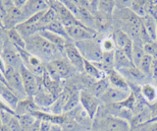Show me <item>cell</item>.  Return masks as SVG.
I'll list each match as a JSON object with an SVG mask.
<instances>
[{"instance_id":"obj_36","label":"cell","mask_w":157,"mask_h":131,"mask_svg":"<svg viewBox=\"0 0 157 131\" xmlns=\"http://www.w3.org/2000/svg\"><path fill=\"white\" fill-rule=\"evenodd\" d=\"M101 48L103 51H113L116 50V46L112 38H107L101 42Z\"/></svg>"},{"instance_id":"obj_18","label":"cell","mask_w":157,"mask_h":131,"mask_svg":"<svg viewBox=\"0 0 157 131\" xmlns=\"http://www.w3.org/2000/svg\"><path fill=\"white\" fill-rule=\"evenodd\" d=\"M141 21L144 30L150 38V40L152 42H157V23L154 16L146 14L144 18H141Z\"/></svg>"},{"instance_id":"obj_50","label":"cell","mask_w":157,"mask_h":131,"mask_svg":"<svg viewBox=\"0 0 157 131\" xmlns=\"http://www.w3.org/2000/svg\"><path fill=\"white\" fill-rule=\"evenodd\" d=\"M1 126H3V123H2V121H1V118H0V127H1Z\"/></svg>"},{"instance_id":"obj_11","label":"cell","mask_w":157,"mask_h":131,"mask_svg":"<svg viewBox=\"0 0 157 131\" xmlns=\"http://www.w3.org/2000/svg\"><path fill=\"white\" fill-rule=\"evenodd\" d=\"M151 118H152L151 109L147 106L146 109L141 110L140 113H137L132 115V117L129 121L130 126H131V130L141 127V126H144L146 124H149V121Z\"/></svg>"},{"instance_id":"obj_30","label":"cell","mask_w":157,"mask_h":131,"mask_svg":"<svg viewBox=\"0 0 157 131\" xmlns=\"http://www.w3.org/2000/svg\"><path fill=\"white\" fill-rule=\"evenodd\" d=\"M20 124H21V127L23 131H29L31 128L33 127V125L36 122V118L31 113H27V114H22V115H16Z\"/></svg>"},{"instance_id":"obj_21","label":"cell","mask_w":157,"mask_h":131,"mask_svg":"<svg viewBox=\"0 0 157 131\" xmlns=\"http://www.w3.org/2000/svg\"><path fill=\"white\" fill-rule=\"evenodd\" d=\"M141 95L146 103L151 105L157 103V88L151 84H144L140 87Z\"/></svg>"},{"instance_id":"obj_23","label":"cell","mask_w":157,"mask_h":131,"mask_svg":"<svg viewBox=\"0 0 157 131\" xmlns=\"http://www.w3.org/2000/svg\"><path fill=\"white\" fill-rule=\"evenodd\" d=\"M134 42V50H132V64L136 67H139L140 61L145 55L144 45L140 40L132 41Z\"/></svg>"},{"instance_id":"obj_35","label":"cell","mask_w":157,"mask_h":131,"mask_svg":"<svg viewBox=\"0 0 157 131\" xmlns=\"http://www.w3.org/2000/svg\"><path fill=\"white\" fill-rule=\"evenodd\" d=\"M145 54L150 55L153 59L157 58V42H151L149 43L144 45Z\"/></svg>"},{"instance_id":"obj_51","label":"cell","mask_w":157,"mask_h":131,"mask_svg":"<svg viewBox=\"0 0 157 131\" xmlns=\"http://www.w3.org/2000/svg\"><path fill=\"white\" fill-rule=\"evenodd\" d=\"M156 10H157V5H156Z\"/></svg>"},{"instance_id":"obj_4","label":"cell","mask_w":157,"mask_h":131,"mask_svg":"<svg viewBox=\"0 0 157 131\" xmlns=\"http://www.w3.org/2000/svg\"><path fill=\"white\" fill-rule=\"evenodd\" d=\"M20 74L22 77V81H23V85H24V89L26 92V95L28 97H34L39 90V84H38V79L37 77L34 75L32 71H29L26 66L22 65L20 67Z\"/></svg>"},{"instance_id":"obj_46","label":"cell","mask_w":157,"mask_h":131,"mask_svg":"<svg viewBox=\"0 0 157 131\" xmlns=\"http://www.w3.org/2000/svg\"><path fill=\"white\" fill-rule=\"evenodd\" d=\"M3 36H4V29H2V28H0V41L2 40V38H3Z\"/></svg>"},{"instance_id":"obj_42","label":"cell","mask_w":157,"mask_h":131,"mask_svg":"<svg viewBox=\"0 0 157 131\" xmlns=\"http://www.w3.org/2000/svg\"><path fill=\"white\" fill-rule=\"evenodd\" d=\"M5 69H6V64H5V62L3 60V58L1 56V54H0V71L1 72H5Z\"/></svg>"},{"instance_id":"obj_45","label":"cell","mask_w":157,"mask_h":131,"mask_svg":"<svg viewBox=\"0 0 157 131\" xmlns=\"http://www.w3.org/2000/svg\"><path fill=\"white\" fill-rule=\"evenodd\" d=\"M0 131H11V130L8 128V126L3 125V126H1V127H0Z\"/></svg>"},{"instance_id":"obj_9","label":"cell","mask_w":157,"mask_h":131,"mask_svg":"<svg viewBox=\"0 0 157 131\" xmlns=\"http://www.w3.org/2000/svg\"><path fill=\"white\" fill-rule=\"evenodd\" d=\"M64 53H65L68 60L71 64L80 71H85L83 66H85V58L82 57L81 52L78 51V47L74 42H68L64 47Z\"/></svg>"},{"instance_id":"obj_19","label":"cell","mask_w":157,"mask_h":131,"mask_svg":"<svg viewBox=\"0 0 157 131\" xmlns=\"http://www.w3.org/2000/svg\"><path fill=\"white\" fill-rule=\"evenodd\" d=\"M135 66L132 63V61L126 56V54L123 52L120 48H116L114 52V68L115 70L119 71L121 69L129 68V67Z\"/></svg>"},{"instance_id":"obj_43","label":"cell","mask_w":157,"mask_h":131,"mask_svg":"<svg viewBox=\"0 0 157 131\" xmlns=\"http://www.w3.org/2000/svg\"><path fill=\"white\" fill-rule=\"evenodd\" d=\"M50 131H62V127L61 125H58V124H53L51 130Z\"/></svg>"},{"instance_id":"obj_2","label":"cell","mask_w":157,"mask_h":131,"mask_svg":"<svg viewBox=\"0 0 157 131\" xmlns=\"http://www.w3.org/2000/svg\"><path fill=\"white\" fill-rule=\"evenodd\" d=\"M94 38L74 43L76 45L78 51L81 52V54L86 60L90 62H100L102 60L103 54L101 42H97Z\"/></svg>"},{"instance_id":"obj_13","label":"cell","mask_w":157,"mask_h":131,"mask_svg":"<svg viewBox=\"0 0 157 131\" xmlns=\"http://www.w3.org/2000/svg\"><path fill=\"white\" fill-rule=\"evenodd\" d=\"M105 131H131L129 121L123 118L110 116L105 119Z\"/></svg>"},{"instance_id":"obj_12","label":"cell","mask_w":157,"mask_h":131,"mask_svg":"<svg viewBox=\"0 0 157 131\" xmlns=\"http://www.w3.org/2000/svg\"><path fill=\"white\" fill-rule=\"evenodd\" d=\"M106 77H107L108 81H109L111 87H114V88L120 89L123 91L131 92L129 82H128L117 70L112 69L111 71H109L106 74Z\"/></svg>"},{"instance_id":"obj_47","label":"cell","mask_w":157,"mask_h":131,"mask_svg":"<svg viewBox=\"0 0 157 131\" xmlns=\"http://www.w3.org/2000/svg\"><path fill=\"white\" fill-rule=\"evenodd\" d=\"M153 122H157V115H155L154 117H152L151 120L149 121V123H153Z\"/></svg>"},{"instance_id":"obj_32","label":"cell","mask_w":157,"mask_h":131,"mask_svg":"<svg viewBox=\"0 0 157 131\" xmlns=\"http://www.w3.org/2000/svg\"><path fill=\"white\" fill-rule=\"evenodd\" d=\"M116 9V1L112 0H100L98 1V11L113 15Z\"/></svg>"},{"instance_id":"obj_29","label":"cell","mask_w":157,"mask_h":131,"mask_svg":"<svg viewBox=\"0 0 157 131\" xmlns=\"http://www.w3.org/2000/svg\"><path fill=\"white\" fill-rule=\"evenodd\" d=\"M80 104H81L80 103V92L70 94V96H69V98L67 100V103L65 106H64V113H70V111L76 109Z\"/></svg>"},{"instance_id":"obj_41","label":"cell","mask_w":157,"mask_h":131,"mask_svg":"<svg viewBox=\"0 0 157 131\" xmlns=\"http://www.w3.org/2000/svg\"><path fill=\"white\" fill-rule=\"evenodd\" d=\"M0 110H7V111H11V113H15V111L10 109L1 99H0Z\"/></svg>"},{"instance_id":"obj_17","label":"cell","mask_w":157,"mask_h":131,"mask_svg":"<svg viewBox=\"0 0 157 131\" xmlns=\"http://www.w3.org/2000/svg\"><path fill=\"white\" fill-rule=\"evenodd\" d=\"M38 35L42 37L43 38H45L47 42L52 43L53 46H55L58 48H60V50H64V47H65V46L68 42H69L68 40H66L65 38H63L59 35H56V34L51 33L49 31H46V30L40 31L38 33Z\"/></svg>"},{"instance_id":"obj_39","label":"cell","mask_w":157,"mask_h":131,"mask_svg":"<svg viewBox=\"0 0 157 131\" xmlns=\"http://www.w3.org/2000/svg\"><path fill=\"white\" fill-rule=\"evenodd\" d=\"M51 123L46 122V121H40V126H39V131H50L52 127Z\"/></svg>"},{"instance_id":"obj_6","label":"cell","mask_w":157,"mask_h":131,"mask_svg":"<svg viewBox=\"0 0 157 131\" xmlns=\"http://www.w3.org/2000/svg\"><path fill=\"white\" fill-rule=\"evenodd\" d=\"M4 76H5V79H6L7 86L9 89H11L14 93L17 92L19 94L26 95V92H25L24 85H23V81H22V77L19 70L14 69L12 67L6 66V69H5V72H4Z\"/></svg>"},{"instance_id":"obj_3","label":"cell","mask_w":157,"mask_h":131,"mask_svg":"<svg viewBox=\"0 0 157 131\" xmlns=\"http://www.w3.org/2000/svg\"><path fill=\"white\" fill-rule=\"evenodd\" d=\"M45 70L54 81L60 82L62 79H67L72 75V71L66 61L63 59L54 60L45 64Z\"/></svg>"},{"instance_id":"obj_16","label":"cell","mask_w":157,"mask_h":131,"mask_svg":"<svg viewBox=\"0 0 157 131\" xmlns=\"http://www.w3.org/2000/svg\"><path fill=\"white\" fill-rule=\"evenodd\" d=\"M113 15L109 14H105L97 11L94 15V25L96 32H103L107 31L108 29H110L113 25Z\"/></svg>"},{"instance_id":"obj_33","label":"cell","mask_w":157,"mask_h":131,"mask_svg":"<svg viewBox=\"0 0 157 131\" xmlns=\"http://www.w3.org/2000/svg\"><path fill=\"white\" fill-rule=\"evenodd\" d=\"M61 127L62 131H80V129H82V125L76 119L66 116V119L61 125Z\"/></svg>"},{"instance_id":"obj_44","label":"cell","mask_w":157,"mask_h":131,"mask_svg":"<svg viewBox=\"0 0 157 131\" xmlns=\"http://www.w3.org/2000/svg\"><path fill=\"white\" fill-rule=\"evenodd\" d=\"M148 131H157V122L150 123L148 127Z\"/></svg>"},{"instance_id":"obj_8","label":"cell","mask_w":157,"mask_h":131,"mask_svg":"<svg viewBox=\"0 0 157 131\" xmlns=\"http://www.w3.org/2000/svg\"><path fill=\"white\" fill-rule=\"evenodd\" d=\"M80 103L82 108L86 110L88 117L90 119L94 118L96 113L98 110V101L93 95L86 90L80 91Z\"/></svg>"},{"instance_id":"obj_10","label":"cell","mask_w":157,"mask_h":131,"mask_svg":"<svg viewBox=\"0 0 157 131\" xmlns=\"http://www.w3.org/2000/svg\"><path fill=\"white\" fill-rule=\"evenodd\" d=\"M131 92L123 91V90L117 89L110 86V88L101 96L100 99L104 101L106 105H117L129 98V96L131 95Z\"/></svg>"},{"instance_id":"obj_40","label":"cell","mask_w":157,"mask_h":131,"mask_svg":"<svg viewBox=\"0 0 157 131\" xmlns=\"http://www.w3.org/2000/svg\"><path fill=\"white\" fill-rule=\"evenodd\" d=\"M151 77L153 79H157V58L156 59H153V63H152Z\"/></svg>"},{"instance_id":"obj_5","label":"cell","mask_w":157,"mask_h":131,"mask_svg":"<svg viewBox=\"0 0 157 131\" xmlns=\"http://www.w3.org/2000/svg\"><path fill=\"white\" fill-rule=\"evenodd\" d=\"M66 32L71 42H78L92 40L96 37L97 32L83 25H76L66 28Z\"/></svg>"},{"instance_id":"obj_34","label":"cell","mask_w":157,"mask_h":131,"mask_svg":"<svg viewBox=\"0 0 157 131\" xmlns=\"http://www.w3.org/2000/svg\"><path fill=\"white\" fill-rule=\"evenodd\" d=\"M62 3L66 6V8L69 11L71 12L72 15L75 17L77 20L80 21L81 19V11H80V7L77 4V1H73V0H64Z\"/></svg>"},{"instance_id":"obj_31","label":"cell","mask_w":157,"mask_h":131,"mask_svg":"<svg viewBox=\"0 0 157 131\" xmlns=\"http://www.w3.org/2000/svg\"><path fill=\"white\" fill-rule=\"evenodd\" d=\"M152 63H153V58L150 55L145 54L142 58V60L140 61L139 68L142 73H144L146 77L150 76L151 77V70H152Z\"/></svg>"},{"instance_id":"obj_22","label":"cell","mask_w":157,"mask_h":131,"mask_svg":"<svg viewBox=\"0 0 157 131\" xmlns=\"http://www.w3.org/2000/svg\"><path fill=\"white\" fill-rule=\"evenodd\" d=\"M7 37L9 42L15 46V48L20 50H26V40L20 35V33L16 29H11L7 31Z\"/></svg>"},{"instance_id":"obj_7","label":"cell","mask_w":157,"mask_h":131,"mask_svg":"<svg viewBox=\"0 0 157 131\" xmlns=\"http://www.w3.org/2000/svg\"><path fill=\"white\" fill-rule=\"evenodd\" d=\"M2 20H3L4 29H6L8 31L11 30V29H15L20 24L27 21V18L25 16L22 9H19L13 6L12 8L9 9L6 15L2 18Z\"/></svg>"},{"instance_id":"obj_15","label":"cell","mask_w":157,"mask_h":131,"mask_svg":"<svg viewBox=\"0 0 157 131\" xmlns=\"http://www.w3.org/2000/svg\"><path fill=\"white\" fill-rule=\"evenodd\" d=\"M118 72H119L127 81L128 80L132 81V84L137 85L139 83H140V82L144 81L146 79V76L136 66H132V67H129V68L121 69Z\"/></svg>"},{"instance_id":"obj_14","label":"cell","mask_w":157,"mask_h":131,"mask_svg":"<svg viewBox=\"0 0 157 131\" xmlns=\"http://www.w3.org/2000/svg\"><path fill=\"white\" fill-rule=\"evenodd\" d=\"M1 56H2L6 66L12 67L14 69L19 70L20 67L23 65L22 58L20 56L19 52L17 50L14 51L13 50L6 48V50H3V51L1 53Z\"/></svg>"},{"instance_id":"obj_48","label":"cell","mask_w":157,"mask_h":131,"mask_svg":"<svg viewBox=\"0 0 157 131\" xmlns=\"http://www.w3.org/2000/svg\"><path fill=\"white\" fill-rule=\"evenodd\" d=\"M0 28L4 29V25H3V20H2V18H1V17H0Z\"/></svg>"},{"instance_id":"obj_38","label":"cell","mask_w":157,"mask_h":131,"mask_svg":"<svg viewBox=\"0 0 157 131\" xmlns=\"http://www.w3.org/2000/svg\"><path fill=\"white\" fill-rule=\"evenodd\" d=\"M6 126H8V128L11 131H23L22 127H21V124H20V121L16 115H14V117L11 119L9 124Z\"/></svg>"},{"instance_id":"obj_37","label":"cell","mask_w":157,"mask_h":131,"mask_svg":"<svg viewBox=\"0 0 157 131\" xmlns=\"http://www.w3.org/2000/svg\"><path fill=\"white\" fill-rule=\"evenodd\" d=\"M14 115H16L15 113H11V111L7 110H0V118H1L3 125H8L11 119L14 117Z\"/></svg>"},{"instance_id":"obj_25","label":"cell","mask_w":157,"mask_h":131,"mask_svg":"<svg viewBox=\"0 0 157 131\" xmlns=\"http://www.w3.org/2000/svg\"><path fill=\"white\" fill-rule=\"evenodd\" d=\"M83 69H85V72L88 76L92 77V78L95 79L96 81L103 79L104 77H106L105 73H103L100 69H98L92 62L87 61L86 59H85V66H83Z\"/></svg>"},{"instance_id":"obj_28","label":"cell","mask_w":157,"mask_h":131,"mask_svg":"<svg viewBox=\"0 0 157 131\" xmlns=\"http://www.w3.org/2000/svg\"><path fill=\"white\" fill-rule=\"evenodd\" d=\"M146 5L147 1H142V0H136V1H131L130 9L134 12L136 16L140 18H144L146 15Z\"/></svg>"},{"instance_id":"obj_49","label":"cell","mask_w":157,"mask_h":131,"mask_svg":"<svg viewBox=\"0 0 157 131\" xmlns=\"http://www.w3.org/2000/svg\"><path fill=\"white\" fill-rule=\"evenodd\" d=\"M156 5H157V4H156ZM152 16H154V18H155V20H156V23H157V10H156V12L153 14V15H152Z\"/></svg>"},{"instance_id":"obj_24","label":"cell","mask_w":157,"mask_h":131,"mask_svg":"<svg viewBox=\"0 0 157 131\" xmlns=\"http://www.w3.org/2000/svg\"><path fill=\"white\" fill-rule=\"evenodd\" d=\"M112 40L115 43V46L116 48H120V50H123L128 43H129L132 38L127 35L125 32H123L122 30H120L119 28L116 29L113 33V37H112Z\"/></svg>"},{"instance_id":"obj_1","label":"cell","mask_w":157,"mask_h":131,"mask_svg":"<svg viewBox=\"0 0 157 131\" xmlns=\"http://www.w3.org/2000/svg\"><path fill=\"white\" fill-rule=\"evenodd\" d=\"M26 50L39 58L41 61L49 63L54 60L61 59L60 53L63 50L53 46L45 38L36 34L26 41Z\"/></svg>"},{"instance_id":"obj_20","label":"cell","mask_w":157,"mask_h":131,"mask_svg":"<svg viewBox=\"0 0 157 131\" xmlns=\"http://www.w3.org/2000/svg\"><path fill=\"white\" fill-rule=\"evenodd\" d=\"M110 88V83L108 81L107 77H104L103 79L97 80L95 83H93L90 87V93L93 95L95 98H101V96Z\"/></svg>"},{"instance_id":"obj_26","label":"cell","mask_w":157,"mask_h":131,"mask_svg":"<svg viewBox=\"0 0 157 131\" xmlns=\"http://www.w3.org/2000/svg\"><path fill=\"white\" fill-rule=\"evenodd\" d=\"M57 20H58V16H57L56 12L54 11L52 8L49 7V9H47L45 13L43 14V16L41 17L40 21L38 23V26L40 28V30L42 31L44 28L49 25V24H51Z\"/></svg>"},{"instance_id":"obj_27","label":"cell","mask_w":157,"mask_h":131,"mask_svg":"<svg viewBox=\"0 0 157 131\" xmlns=\"http://www.w3.org/2000/svg\"><path fill=\"white\" fill-rule=\"evenodd\" d=\"M43 30H46V31H49L51 33H54V34H56V35H59V36H61L63 38H65L66 40H68L69 42H71V40L69 38V37L67 35L66 28L62 25V23L59 20L53 22L51 24H49V25L44 28Z\"/></svg>"}]
</instances>
